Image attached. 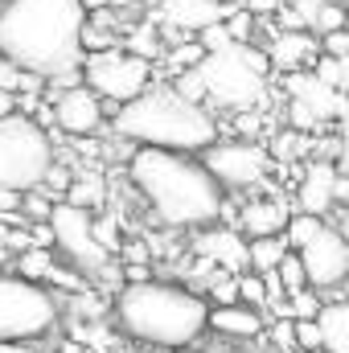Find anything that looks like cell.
I'll return each instance as SVG.
<instances>
[{
	"label": "cell",
	"instance_id": "31",
	"mask_svg": "<svg viewBox=\"0 0 349 353\" xmlns=\"http://www.w3.org/2000/svg\"><path fill=\"white\" fill-rule=\"evenodd\" d=\"M201 58H206V50H201L197 41H189V46H173V50H169V66H173V74L177 70H193Z\"/></svg>",
	"mask_w": 349,
	"mask_h": 353
},
{
	"label": "cell",
	"instance_id": "6",
	"mask_svg": "<svg viewBox=\"0 0 349 353\" xmlns=\"http://www.w3.org/2000/svg\"><path fill=\"white\" fill-rule=\"evenodd\" d=\"M54 165L50 132L37 128L29 115H0V189H37L46 169Z\"/></svg>",
	"mask_w": 349,
	"mask_h": 353
},
{
	"label": "cell",
	"instance_id": "34",
	"mask_svg": "<svg viewBox=\"0 0 349 353\" xmlns=\"http://www.w3.org/2000/svg\"><path fill=\"white\" fill-rule=\"evenodd\" d=\"M21 74H25V70L12 66V62L0 54V90H12V94H17V90H21Z\"/></svg>",
	"mask_w": 349,
	"mask_h": 353
},
{
	"label": "cell",
	"instance_id": "22",
	"mask_svg": "<svg viewBox=\"0 0 349 353\" xmlns=\"http://www.w3.org/2000/svg\"><path fill=\"white\" fill-rule=\"evenodd\" d=\"M283 251H288L283 234H267V239H251V243H247V267H251L255 275H271V271H275V263L283 259Z\"/></svg>",
	"mask_w": 349,
	"mask_h": 353
},
{
	"label": "cell",
	"instance_id": "4",
	"mask_svg": "<svg viewBox=\"0 0 349 353\" xmlns=\"http://www.w3.org/2000/svg\"><path fill=\"white\" fill-rule=\"evenodd\" d=\"M115 136L144 148L201 152L218 140V119L206 103H189L173 87H144L115 107Z\"/></svg>",
	"mask_w": 349,
	"mask_h": 353
},
{
	"label": "cell",
	"instance_id": "12",
	"mask_svg": "<svg viewBox=\"0 0 349 353\" xmlns=\"http://www.w3.org/2000/svg\"><path fill=\"white\" fill-rule=\"evenodd\" d=\"M46 103H50V111H54V123H58L70 140H74V136H99V128H103V99L90 87L74 83V87L50 94Z\"/></svg>",
	"mask_w": 349,
	"mask_h": 353
},
{
	"label": "cell",
	"instance_id": "37",
	"mask_svg": "<svg viewBox=\"0 0 349 353\" xmlns=\"http://www.w3.org/2000/svg\"><path fill=\"white\" fill-rule=\"evenodd\" d=\"M271 341H275L279 350H292V321H288V316H279V321H275V329H271Z\"/></svg>",
	"mask_w": 349,
	"mask_h": 353
},
{
	"label": "cell",
	"instance_id": "8",
	"mask_svg": "<svg viewBox=\"0 0 349 353\" xmlns=\"http://www.w3.org/2000/svg\"><path fill=\"white\" fill-rule=\"evenodd\" d=\"M83 87H90L99 99L107 103H128L136 99L144 87H152V62L111 46V50H94V54H83Z\"/></svg>",
	"mask_w": 349,
	"mask_h": 353
},
{
	"label": "cell",
	"instance_id": "13",
	"mask_svg": "<svg viewBox=\"0 0 349 353\" xmlns=\"http://www.w3.org/2000/svg\"><path fill=\"white\" fill-rule=\"evenodd\" d=\"M337 176L341 169L333 161H308L300 185H296V201H300V214H317V218H329V210L337 205Z\"/></svg>",
	"mask_w": 349,
	"mask_h": 353
},
{
	"label": "cell",
	"instance_id": "39",
	"mask_svg": "<svg viewBox=\"0 0 349 353\" xmlns=\"http://www.w3.org/2000/svg\"><path fill=\"white\" fill-rule=\"evenodd\" d=\"M123 255H128V263H144V259H148V251H144V247H136V243H132V247H123Z\"/></svg>",
	"mask_w": 349,
	"mask_h": 353
},
{
	"label": "cell",
	"instance_id": "41",
	"mask_svg": "<svg viewBox=\"0 0 349 353\" xmlns=\"http://www.w3.org/2000/svg\"><path fill=\"white\" fill-rule=\"evenodd\" d=\"M0 4H4V0H0Z\"/></svg>",
	"mask_w": 349,
	"mask_h": 353
},
{
	"label": "cell",
	"instance_id": "32",
	"mask_svg": "<svg viewBox=\"0 0 349 353\" xmlns=\"http://www.w3.org/2000/svg\"><path fill=\"white\" fill-rule=\"evenodd\" d=\"M333 29H346V8H341V4H333V0H325V8H321V17H317L312 33L321 37V33H333Z\"/></svg>",
	"mask_w": 349,
	"mask_h": 353
},
{
	"label": "cell",
	"instance_id": "38",
	"mask_svg": "<svg viewBox=\"0 0 349 353\" xmlns=\"http://www.w3.org/2000/svg\"><path fill=\"white\" fill-rule=\"evenodd\" d=\"M0 353H37V350H29V341H0Z\"/></svg>",
	"mask_w": 349,
	"mask_h": 353
},
{
	"label": "cell",
	"instance_id": "7",
	"mask_svg": "<svg viewBox=\"0 0 349 353\" xmlns=\"http://www.w3.org/2000/svg\"><path fill=\"white\" fill-rule=\"evenodd\" d=\"M58 325V300L21 275H0V341H37Z\"/></svg>",
	"mask_w": 349,
	"mask_h": 353
},
{
	"label": "cell",
	"instance_id": "33",
	"mask_svg": "<svg viewBox=\"0 0 349 353\" xmlns=\"http://www.w3.org/2000/svg\"><path fill=\"white\" fill-rule=\"evenodd\" d=\"M321 54H329V58H349V33L346 29L321 33Z\"/></svg>",
	"mask_w": 349,
	"mask_h": 353
},
{
	"label": "cell",
	"instance_id": "16",
	"mask_svg": "<svg viewBox=\"0 0 349 353\" xmlns=\"http://www.w3.org/2000/svg\"><path fill=\"white\" fill-rule=\"evenodd\" d=\"M263 54H267V62H271L275 70L292 74V70H304L321 50H317V37H312L308 29H279Z\"/></svg>",
	"mask_w": 349,
	"mask_h": 353
},
{
	"label": "cell",
	"instance_id": "9",
	"mask_svg": "<svg viewBox=\"0 0 349 353\" xmlns=\"http://www.w3.org/2000/svg\"><path fill=\"white\" fill-rule=\"evenodd\" d=\"M46 226H50V239L58 243V251H62L70 263L79 267L83 275H90V279H99L107 267L115 263V259H111V251H103V247L94 243V234H90V214H87V210H74V205L58 201V205L50 210Z\"/></svg>",
	"mask_w": 349,
	"mask_h": 353
},
{
	"label": "cell",
	"instance_id": "24",
	"mask_svg": "<svg viewBox=\"0 0 349 353\" xmlns=\"http://www.w3.org/2000/svg\"><path fill=\"white\" fill-rule=\"evenodd\" d=\"M50 271H54V255H50L46 247H21V255H17V275H21V279L41 283Z\"/></svg>",
	"mask_w": 349,
	"mask_h": 353
},
{
	"label": "cell",
	"instance_id": "20",
	"mask_svg": "<svg viewBox=\"0 0 349 353\" xmlns=\"http://www.w3.org/2000/svg\"><path fill=\"white\" fill-rule=\"evenodd\" d=\"M317 333H321V350L325 353H349V304L346 300H329L317 308Z\"/></svg>",
	"mask_w": 349,
	"mask_h": 353
},
{
	"label": "cell",
	"instance_id": "2",
	"mask_svg": "<svg viewBox=\"0 0 349 353\" xmlns=\"http://www.w3.org/2000/svg\"><path fill=\"white\" fill-rule=\"evenodd\" d=\"M128 176L140 189V197L148 201V210L157 214V222L185 226V230H201V226L218 222V205L226 193L189 152L136 144V152L128 161Z\"/></svg>",
	"mask_w": 349,
	"mask_h": 353
},
{
	"label": "cell",
	"instance_id": "26",
	"mask_svg": "<svg viewBox=\"0 0 349 353\" xmlns=\"http://www.w3.org/2000/svg\"><path fill=\"white\" fill-rule=\"evenodd\" d=\"M275 279H279L283 292H300V288H308V279H304V263H300L296 251H283V259L275 263Z\"/></svg>",
	"mask_w": 349,
	"mask_h": 353
},
{
	"label": "cell",
	"instance_id": "5",
	"mask_svg": "<svg viewBox=\"0 0 349 353\" xmlns=\"http://www.w3.org/2000/svg\"><path fill=\"white\" fill-rule=\"evenodd\" d=\"M197 79L206 90V103H214L218 111H259L267 99L271 62L255 46H230L206 54L197 62Z\"/></svg>",
	"mask_w": 349,
	"mask_h": 353
},
{
	"label": "cell",
	"instance_id": "40",
	"mask_svg": "<svg viewBox=\"0 0 349 353\" xmlns=\"http://www.w3.org/2000/svg\"><path fill=\"white\" fill-rule=\"evenodd\" d=\"M115 8H136V4H144V0H111Z\"/></svg>",
	"mask_w": 349,
	"mask_h": 353
},
{
	"label": "cell",
	"instance_id": "28",
	"mask_svg": "<svg viewBox=\"0 0 349 353\" xmlns=\"http://www.w3.org/2000/svg\"><path fill=\"white\" fill-rule=\"evenodd\" d=\"M128 54L152 62V58L161 54V37H157V29H152V25H140L136 33H128Z\"/></svg>",
	"mask_w": 349,
	"mask_h": 353
},
{
	"label": "cell",
	"instance_id": "10",
	"mask_svg": "<svg viewBox=\"0 0 349 353\" xmlns=\"http://www.w3.org/2000/svg\"><path fill=\"white\" fill-rule=\"evenodd\" d=\"M201 169L214 176L222 189H251L271 169V152L255 140H214L201 148Z\"/></svg>",
	"mask_w": 349,
	"mask_h": 353
},
{
	"label": "cell",
	"instance_id": "3",
	"mask_svg": "<svg viewBox=\"0 0 349 353\" xmlns=\"http://www.w3.org/2000/svg\"><path fill=\"white\" fill-rule=\"evenodd\" d=\"M206 312L210 304L177 283H157V279H136L119 283L115 292V321L128 337L161 350H185L206 333Z\"/></svg>",
	"mask_w": 349,
	"mask_h": 353
},
{
	"label": "cell",
	"instance_id": "36",
	"mask_svg": "<svg viewBox=\"0 0 349 353\" xmlns=\"http://www.w3.org/2000/svg\"><path fill=\"white\" fill-rule=\"evenodd\" d=\"M283 0H239V8H247L251 17H275Z\"/></svg>",
	"mask_w": 349,
	"mask_h": 353
},
{
	"label": "cell",
	"instance_id": "11",
	"mask_svg": "<svg viewBox=\"0 0 349 353\" xmlns=\"http://www.w3.org/2000/svg\"><path fill=\"white\" fill-rule=\"evenodd\" d=\"M300 263H304V279L312 283V288H341L349 275V247L346 239H341V230L337 226H321V234L312 239V243H304L300 251Z\"/></svg>",
	"mask_w": 349,
	"mask_h": 353
},
{
	"label": "cell",
	"instance_id": "14",
	"mask_svg": "<svg viewBox=\"0 0 349 353\" xmlns=\"http://www.w3.org/2000/svg\"><path fill=\"white\" fill-rule=\"evenodd\" d=\"M283 87H288V94H292V103L308 107L321 123L346 115V94L333 90V87H325L312 70H292V74H283Z\"/></svg>",
	"mask_w": 349,
	"mask_h": 353
},
{
	"label": "cell",
	"instance_id": "15",
	"mask_svg": "<svg viewBox=\"0 0 349 353\" xmlns=\"http://www.w3.org/2000/svg\"><path fill=\"white\" fill-rule=\"evenodd\" d=\"M283 222H288V205L279 197H251L239 205L235 214V230L247 234V239H267V234H283Z\"/></svg>",
	"mask_w": 349,
	"mask_h": 353
},
{
	"label": "cell",
	"instance_id": "21",
	"mask_svg": "<svg viewBox=\"0 0 349 353\" xmlns=\"http://www.w3.org/2000/svg\"><path fill=\"white\" fill-rule=\"evenodd\" d=\"M62 201H66V205H74V210L94 214V210H103V205H107V181H103L99 173H70L66 189H62Z\"/></svg>",
	"mask_w": 349,
	"mask_h": 353
},
{
	"label": "cell",
	"instance_id": "25",
	"mask_svg": "<svg viewBox=\"0 0 349 353\" xmlns=\"http://www.w3.org/2000/svg\"><path fill=\"white\" fill-rule=\"evenodd\" d=\"M312 74H317L325 87L346 90V83H349V58H329V54H317V62H312Z\"/></svg>",
	"mask_w": 349,
	"mask_h": 353
},
{
	"label": "cell",
	"instance_id": "17",
	"mask_svg": "<svg viewBox=\"0 0 349 353\" xmlns=\"http://www.w3.org/2000/svg\"><path fill=\"white\" fill-rule=\"evenodd\" d=\"M226 8L230 4H222V0H161V21L181 33H197V29L222 21Z\"/></svg>",
	"mask_w": 349,
	"mask_h": 353
},
{
	"label": "cell",
	"instance_id": "19",
	"mask_svg": "<svg viewBox=\"0 0 349 353\" xmlns=\"http://www.w3.org/2000/svg\"><path fill=\"white\" fill-rule=\"evenodd\" d=\"M197 251L210 259V263H222V267H247V243L235 226H210L197 234Z\"/></svg>",
	"mask_w": 349,
	"mask_h": 353
},
{
	"label": "cell",
	"instance_id": "1",
	"mask_svg": "<svg viewBox=\"0 0 349 353\" xmlns=\"http://www.w3.org/2000/svg\"><path fill=\"white\" fill-rule=\"evenodd\" d=\"M87 0H4L0 4V54L41 79L83 66Z\"/></svg>",
	"mask_w": 349,
	"mask_h": 353
},
{
	"label": "cell",
	"instance_id": "29",
	"mask_svg": "<svg viewBox=\"0 0 349 353\" xmlns=\"http://www.w3.org/2000/svg\"><path fill=\"white\" fill-rule=\"evenodd\" d=\"M292 350H300V353H317L321 350L317 321H292Z\"/></svg>",
	"mask_w": 349,
	"mask_h": 353
},
{
	"label": "cell",
	"instance_id": "27",
	"mask_svg": "<svg viewBox=\"0 0 349 353\" xmlns=\"http://www.w3.org/2000/svg\"><path fill=\"white\" fill-rule=\"evenodd\" d=\"M235 292H239V304L263 312V304H267V283H263V275H255V271L239 275V279H235Z\"/></svg>",
	"mask_w": 349,
	"mask_h": 353
},
{
	"label": "cell",
	"instance_id": "18",
	"mask_svg": "<svg viewBox=\"0 0 349 353\" xmlns=\"http://www.w3.org/2000/svg\"><path fill=\"white\" fill-rule=\"evenodd\" d=\"M206 329H214L218 337H235V341H251L263 333V312L247 304H214L206 312Z\"/></svg>",
	"mask_w": 349,
	"mask_h": 353
},
{
	"label": "cell",
	"instance_id": "30",
	"mask_svg": "<svg viewBox=\"0 0 349 353\" xmlns=\"http://www.w3.org/2000/svg\"><path fill=\"white\" fill-rule=\"evenodd\" d=\"M197 46H201L206 54H218V50H230L235 41H230V33H226V25H222V21H214V25H206V29H197Z\"/></svg>",
	"mask_w": 349,
	"mask_h": 353
},
{
	"label": "cell",
	"instance_id": "35",
	"mask_svg": "<svg viewBox=\"0 0 349 353\" xmlns=\"http://www.w3.org/2000/svg\"><path fill=\"white\" fill-rule=\"evenodd\" d=\"M210 296H214V304H239L235 279H210Z\"/></svg>",
	"mask_w": 349,
	"mask_h": 353
},
{
	"label": "cell",
	"instance_id": "23",
	"mask_svg": "<svg viewBox=\"0 0 349 353\" xmlns=\"http://www.w3.org/2000/svg\"><path fill=\"white\" fill-rule=\"evenodd\" d=\"M321 226H325V218H317V214H288V222H283L288 251H300L304 243H312L321 234Z\"/></svg>",
	"mask_w": 349,
	"mask_h": 353
}]
</instances>
